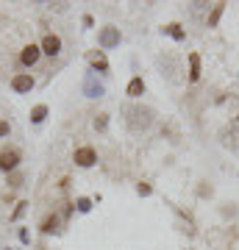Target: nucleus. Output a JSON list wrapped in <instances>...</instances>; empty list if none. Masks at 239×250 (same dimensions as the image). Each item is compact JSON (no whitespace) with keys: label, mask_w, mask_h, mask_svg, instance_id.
Wrapping results in <instances>:
<instances>
[{"label":"nucleus","mask_w":239,"mask_h":250,"mask_svg":"<svg viewBox=\"0 0 239 250\" xmlns=\"http://www.w3.org/2000/svg\"><path fill=\"white\" fill-rule=\"evenodd\" d=\"M84 92H87V98H100V95H103V86L95 83V75H92V72H89L87 81H84Z\"/></svg>","instance_id":"nucleus-10"},{"label":"nucleus","mask_w":239,"mask_h":250,"mask_svg":"<svg viewBox=\"0 0 239 250\" xmlns=\"http://www.w3.org/2000/svg\"><path fill=\"white\" fill-rule=\"evenodd\" d=\"M125 95H128V98H142V95H145V81L139 78V75H136V78H131V83H128V89H125Z\"/></svg>","instance_id":"nucleus-12"},{"label":"nucleus","mask_w":239,"mask_h":250,"mask_svg":"<svg viewBox=\"0 0 239 250\" xmlns=\"http://www.w3.org/2000/svg\"><path fill=\"white\" fill-rule=\"evenodd\" d=\"M220 139L225 147H231V150H239V128L237 125H225L220 131Z\"/></svg>","instance_id":"nucleus-8"},{"label":"nucleus","mask_w":239,"mask_h":250,"mask_svg":"<svg viewBox=\"0 0 239 250\" xmlns=\"http://www.w3.org/2000/svg\"><path fill=\"white\" fill-rule=\"evenodd\" d=\"M87 62H89V67L92 70H98V72H109V59H106V53L103 50H87Z\"/></svg>","instance_id":"nucleus-5"},{"label":"nucleus","mask_w":239,"mask_h":250,"mask_svg":"<svg viewBox=\"0 0 239 250\" xmlns=\"http://www.w3.org/2000/svg\"><path fill=\"white\" fill-rule=\"evenodd\" d=\"M39 228H42L44 233H53L56 228H59V220H56V217H47V220H44V223L39 225Z\"/></svg>","instance_id":"nucleus-17"},{"label":"nucleus","mask_w":239,"mask_h":250,"mask_svg":"<svg viewBox=\"0 0 239 250\" xmlns=\"http://www.w3.org/2000/svg\"><path fill=\"white\" fill-rule=\"evenodd\" d=\"M9 184H11V187H20V184H22V175H20V172H17V175H11Z\"/></svg>","instance_id":"nucleus-23"},{"label":"nucleus","mask_w":239,"mask_h":250,"mask_svg":"<svg viewBox=\"0 0 239 250\" xmlns=\"http://www.w3.org/2000/svg\"><path fill=\"white\" fill-rule=\"evenodd\" d=\"M9 131H11V125L6 120H0V136H9Z\"/></svg>","instance_id":"nucleus-22"},{"label":"nucleus","mask_w":239,"mask_h":250,"mask_svg":"<svg viewBox=\"0 0 239 250\" xmlns=\"http://www.w3.org/2000/svg\"><path fill=\"white\" fill-rule=\"evenodd\" d=\"M17 164H20V150H14V147L0 150V170H3V172L17 170Z\"/></svg>","instance_id":"nucleus-4"},{"label":"nucleus","mask_w":239,"mask_h":250,"mask_svg":"<svg viewBox=\"0 0 239 250\" xmlns=\"http://www.w3.org/2000/svg\"><path fill=\"white\" fill-rule=\"evenodd\" d=\"M72 161L78 164V167H92L95 161H98V153H95V147H89V145H84V147H75V153H72Z\"/></svg>","instance_id":"nucleus-2"},{"label":"nucleus","mask_w":239,"mask_h":250,"mask_svg":"<svg viewBox=\"0 0 239 250\" xmlns=\"http://www.w3.org/2000/svg\"><path fill=\"white\" fill-rule=\"evenodd\" d=\"M222 11H225V3H214V9H212V14H209V20H206V25L217 28V22H220V17H222Z\"/></svg>","instance_id":"nucleus-14"},{"label":"nucleus","mask_w":239,"mask_h":250,"mask_svg":"<svg viewBox=\"0 0 239 250\" xmlns=\"http://www.w3.org/2000/svg\"><path fill=\"white\" fill-rule=\"evenodd\" d=\"M11 89L20 92V95L31 92L34 89V75H31V72H20V75H14V78H11Z\"/></svg>","instance_id":"nucleus-7"},{"label":"nucleus","mask_w":239,"mask_h":250,"mask_svg":"<svg viewBox=\"0 0 239 250\" xmlns=\"http://www.w3.org/2000/svg\"><path fill=\"white\" fill-rule=\"evenodd\" d=\"M25 208H28L25 200H22V203H17V208H14V214H11V217H14V220H17V217H22V214H25Z\"/></svg>","instance_id":"nucleus-21"},{"label":"nucleus","mask_w":239,"mask_h":250,"mask_svg":"<svg viewBox=\"0 0 239 250\" xmlns=\"http://www.w3.org/2000/svg\"><path fill=\"white\" fill-rule=\"evenodd\" d=\"M44 117H47V106H44V103H39V106L31 108V123H34V125H39Z\"/></svg>","instance_id":"nucleus-15"},{"label":"nucleus","mask_w":239,"mask_h":250,"mask_svg":"<svg viewBox=\"0 0 239 250\" xmlns=\"http://www.w3.org/2000/svg\"><path fill=\"white\" fill-rule=\"evenodd\" d=\"M109 125V114H98L95 117V131H106Z\"/></svg>","instance_id":"nucleus-19"},{"label":"nucleus","mask_w":239,"mask_h":250,"mask_svg":"<svg viewBox=\"0 0 239 250\" xmlns=\"http://www.w3.org/2000/svg\"><path fill=\"white\" fill-rule=\"evenodd\" d=\"M39 56H42V47L31 42V45L22 47V53H20V62L25 64V67H34V64L39 62Z\"/></svg>","instance_id":"nucleus-9"},{"label":"nucleus","mask_w":239,"mask_h":250,"mask_svg":"<svg viewBox=\"0 0 239 250\" xmlns=\"http://www.w3.org/2000/svg\"><path fill=\"white\" fill-rule=\"evenodd\" d=\"M75 208H78L81 214H87L89 208H92V200H89V197H78V200H75Z\"/></svg>","instance_id":"nucleus-18"},{"label":"nucleus","mask_w":239,"mask_h":250,"mask_svg":"<svg viewBox=\"0 0 239 250\" xmlns=\"http://www.w3.org/2000/svg\"><path fill=\"white\" fill-rule=\"evenodd\" d=\"M42 53L44 56H59L62 53V36H56V34H44L42 36Z\"/></svg>","instance_id":"nucleus-6"},{"label":"nucleus","mask_w":239,"mask_h":250,"mask_svg":"<svg viewBox=\"0 0 239 250\" xmlns=\"http://www.w3.org/2000/svg\"><path fill=\"white\" fill-rule=\"evenodd\" d=\"M153 117L156 111L148 106H139V103H131V106H125V125L131 128L133 134H142V131H148L153 125Z\"/></svg>","instance_id":"nucleus-1"},{"label":"nucleus","mask_w":239,"mask_h":250,"mask_svg":"<svg viewBox=\"0 0 239 250\" xmlns=\"http://www.w3.org/2000/svg\"><path fill=\"white\" fill-rule=\"evenodd\" d=\"M9 250H11V248H9Z\"/></svg>","instance_id":"nucleus-24"},{"label":"nucleus","mask_w":239,"mask_h":250,"mask_svg":"<svg viewBox=\"0 0 239 250\" xmlns=\"http://www.w3.org/2000/svg\"><path fill=\"white\" fill-rule=\"evenodd\" d=\"M228 111H231V120H234L231 125H239V98H231V103H228Z\"/></svg>","instance_id":"nucleus-16"},{"label":"nucleus","mask_w":239,"mask_h":250,"mask_svg":"<svg viewBox=\"0 0 239 250\" xmlns=\"http://www.w3.org/2000/svg\"><path fill=\"white\" fill-rule=\"evenodd\" d=\"M200 81V56L189 53V83H197Z\"/></svg>","instance_id":"nucleus-11"},{"label":"nucleus","mask_w":239,"mask_h":250,"mask_svg":"<svg viewBox=\"0 0 239 250\" xmlns=\"http://www.w3.org/2000/svg\"><path fill=\"white\" fill-rule=\"evenodd\" d=\"M161 34L173 36V39H178V42H181V39H186V31L178 25V22H170V25H164V28H161Z\"/></svg>","instance_id":"nucleus-13"},{"label":"nucleus","mask_w":239,"mask_h":250,"mask_svg":"<svg viewBox=\"0 0 239 250\" xmlns=\"http://www.w3.org/2000/svg\"><path fill=\"white\" fill-rule=\"evenodd\" d=\"M136 192H139L142 197H148L153 192V187H151V184H139V187H136Z\"/></svg>","instance_id":"nucleus-20"},{"label":"nucleus","mask_w":239,"mask_h":250,"mask_svg":"<svg viewBox=\"0 0 239 250\" xmlns=\"http://www.w3.org/2000/svg\"><path fill=\"white\" fill-rule=\"evenodd\" d=\"M98 42H100V50H111V47H117V45H120V28L106 25L103 31H100Z\"/></svg>","instance_id":"nucleus-3"}]
</instances>
